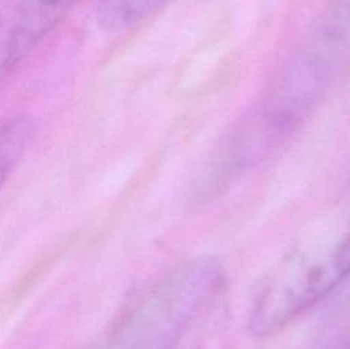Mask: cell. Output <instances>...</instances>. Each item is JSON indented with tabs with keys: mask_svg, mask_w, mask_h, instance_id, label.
Returning <instances> with one entry per match:
<instances>
[{
	"mask_svg": "<svg viewBox=\"0 0 350 349\" xmlns=\"http://www.w3.org/2000/svg\"><path fill=\"white\" fill-rule=\"evenodd\" d=\"M349 276L350 202L310 229L270 270L250 307V332L255 337L277 334Z\"/></svg>",
	"mask_w": 350,
	"mask_h": 349,
	"instance_id": "obj_1",
	"label": "cell"
},
{
	"mask_svg": "<svg viewBox=\"0 0 350 349\" xmlns=\"http://www.w3.org/2000/svg\"><path fill=\"white\" fill-rule=\"evenodd\" d=\"M224 284L226 270L215 257L178 263L130 305L103 349H174Z\"/></svg>",
	"mask_w": 350,
	"mask_h": 349,
	"instance_id": "obj_2",
	"label": "cell"
},
{
	"mask_svg": "<svg viewBox=\"0 0 350 349\" xmlns=\"http://www.w3.org/2000/svg\"><path fill=\"white\" fill-rule=\"evenodd\" d=\"M79 0H0V86L67 17Z\"/></svg>",
	"mask_w": 350,
	"mask_h": 349,
	"instance_id": "obj_3",
	"label": "cell"
},
{
	"mask_svg": "<svg viewBox=\"0 0 350 349\" xmlns=\"http://www.w3.org/2000/svg\"><path fill=\"white\" fill-rule=\"evenodd\" d=\"M173 0H98L96 23L105 33L120 34L133 29Z\"/></svg>",
	"mask_w": 350,
	"mask_h": 349,
	"instance_id": "obj_4",
	"label": "cell"
},
{
	"mask_svg": "<svg viewBox=\"0 0 350 349\" xmlns=\"http://www.w3.org/2000/svg\"><path fill=\"white\" fill-rule=\"evenodd\" d=\"M34 139V122L29 116H14L0 123V192L10 180Z\"/></svg>",
	"mask_w": 350,
	"mask_h": 349,
	"instance_id": "obj_5",
	"label": "cell"
}]
</instances>
